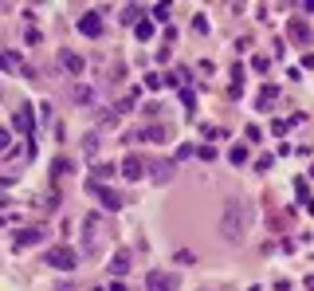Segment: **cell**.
<instances>
[{
	"label": "cell",
	"mask_w": 314,
	"mask_h": 291,
	"mask_svg": "<svg viewBox=\"0 0 314 291\" xmlns=\"http://www.w3.org/2000/svg\"><path fill=\"white\" fill-rule=\"evenodd\" d=\"M252 229V205L244 201V197H232L228 205H224V213H220V233L224 240H232V244H240L244 236Z\"/></svg>",
	"instance_id": "1"
},
{
	"label": "cell",
	"mask_w": 314,
	"mask_h": 291,
	"mask_svg": "<svg viewBox=\"0 0 314 291\" xmlns=\"http://www.w3.org/2000/svg\"><path fill=\"white\" fill-rule=\"evenodd\" d=\"M87 193H91L103 209H110V213H118V209H122V193H114V189H106V185H95V181H91V185H87Z\"/></svg>",
	"instance_id": "2"
},
{
	"label": "cell",
	"mask_w": 314,
	"mask_h": 291,
	"mask_svg": "<svg viewBox=\"0 0 314 291\" xmlns=\"http://www.w3.org/2000/svg\"><path fill=\"white\" fill-rule=\"evenodd\" d=\"M146 288L150 291H177L181 280H177L173 272H150V276H146Z\"/></svg>",
	"instance_id": "3"
},
{
	"label": "cell",
	"mask_w": 314,
	"mask_h": 291,
	"mask_svg": "<svg viewBox=\"0 0 314 291\" xmlns=\"http://www.w3.org/2000/svg\"><path fill=\"white\" fill-rule=\"evenodd\" d=\"M48 264H52V268H63V272H71V268L79 264V256H75L71 248H52V252H48Z\"/></svg>",
	"instance_id": "4"
},
{
	"label": "cell",
	"mask_w": 314,
	"mask_h": 291,
	"mask_svg": "<svg viewBox=\"0 0 314 291\" xmlns=\"http://www.w3.org/2000/svg\"><path fill=\"white\" fill-rule=\"evenodd\" d=\"M79 32H83V36H95V40H99V36H103V16H99V12H87V16L79 20Z\"/></svg>",
	"instance_id": "5"
},
{
	"label": "cell",
	"mask_w": 314,
	"mask_h": 291,
	"mask_svg": "<svg viewBox=\"0 0 314 291\" xmlns=\"http://www.w3.org/2000/svg\"><path fill=\"white\" fill-rule=\"evenodd\" d=\"M44 233H48L44 225H32V229H20V233H16V244H20V248H28V244H36V240H44Z\"/></svg>",
	"instance_id": "6"
},
{
	"label": "cell",
	"mask_w": 314,
	"mask_h": 291,
	"mask_svg": "<svg viewBox=\"0 0 314 291\" xmlns=\"http://www.w3.org/2000/svg\"><path fill=\"white\" fill-rule=\"evenodd\" d=\"M142 170H146V166H142L138 158H126V162H122V177H126V181H138Z\"/></svg>",
	"instance_id": "7"
},
{
	"label": "cell",
	"mask_w": 314,
	"mask_h": 291,
	"mask_svg": "<svg viewBox=\"0 0 314 291\" xmlns=\"http://www.w3.org/2000/svg\"><path fill=\"white\" fill-rule=\"evenodd\" d=\"M150 174H154V181L165 185V181L173 177V162H154V166H150Z\"/></svg>",
	"instance_id": "8"
},
{
	"label": "cell",
	"mask_w": 314,
	"mask_h": 291,
	"mask_svg": "<svg viewBox=\"0 0 314 291\" xmlns=\"http://www.w3.org/2000/svg\"><path fill=\"white\" fill-rule=\"evenodd\" d=\"M291 40H299V44H307V40H311V28H307L303 20H291Z\"/></svg>",
	"instance_id": "9"
},
{
	"label": "cell",
	"mask_w": 314,
	"mask_h": 291,
	"mask_svg": "<svg viewBox=\"0 0 314 291\" xmlns=\"http://www.w3.org/2000/svg\"><path fill=\"white\" fill-rule=\"evenodd\" d=\"M12 126H16L20 134H28V130H32V111H28V107H24V111H16V122H12Z\"/></svg>",
	"instance_id": "10"
},
{
	"label": "cell",
	"mask_w": 314,
	"mask_h": 291,
	"mask_svg": "<svg viewBox=\"0 0 314 291\" xmlns=\"http://www.w3.org/2000/svg\"><path fill=\"white\" fill-rule=\"evenodd\" d=\"M110 272H114V276H126V272H130V256H126V252H118V256H114V264H110Z\"/></svg>",
	"instance_id": "11"
},
{
	"label": "cell",
	"mask_w": 314,
	"mask_h": 291,
	"mask_svg": "<svg viewBox=\"0 0 314 291\" xmlns=\"http://www.w3.org/2000/svg\"><path fill=\"white\" fill-rule=\"evenodd\" d=\"M63 67H67V71H75V75H79V71H83V59L75 56V52H63Z\"/></svg>",
	"instance_id": "12"
},
{
	"label": "cell",
	"mask_w": 314,
	"mask_h": 291,
	"mask_svg": "<svg viewBox=\"0 0 314 291\" xmlns=\"http://www.w3.org/2000/svg\"><path fill=\"white\" fill-rule=\"evenodd\" d=\"M0 67H4V71H16V67H20V56H12V52H0Z\"/></svg>",
	"instance_id": "13"
},
{
	"label": "cell",
	"mask_w": 314,
	"mask_h": 291,
	"mask_svg": "<svg viewBox=\"0 0 314 291\" xmlns=\"http://www.w3.org/2000/svg\"><path fill=\"white\" fill-rule=\"evenodd\" d=\"M63 174H71V162H67V158H55L52 162V177H63Z\"/></svg>",
	"instance_id": "14"
},
{
	"label": "cell",
	"mask_w": 314,
	"mask_h": 291,
	"mask_svg": "<svg viewBox=\"0 0 314 291\" xmlns=\"http://www.w3.org/2000/svg\"><path fill=\"white\" fill-rule=\"evenodd\" d=\"M275 95H279L275 87H263V95H260V111H267V107L275 103Z\"/></svg>",
	"instance_id": "15"
},
{
	"label": "cell",
	"mask_w": 314,
	"mask_h": 291,
	"mask_svg": "<svg viewBox=\"0 0 314 291\" xmlns=\"http://www.w3.org/2000/svg\"><path fill=\"white\" fill-rule=\"evenodd\" d=\"M228 158H232V166H244V162H248V150H244V146H236Z\"/></svg>",
	"instance_id": "16"
},
{
	"label": "cell",
	"mask_w": 314,
	"mask_h": 291,
	"mask_svg": "<svg viewBox=\"0 0 314 291\" xmlns=\"http://www.w3.org/2000/svg\"><path fill=\"white\" fill-rule=\"evenodd\" d=\"M138 12H142L138 4H130V8H122V24H134V16H138Z\"/></svg>",
	"instance_id": "17"
},
{
	"label": "cell",
	"mask_w": 314,
	"mask_h": 291,
	"mask_svg": "<svg viewBox=\"0 0 314 291\" xmlns=\"http://www.w3.org/2000/svg\"><path fill=\"white\" fill-rule=\"evenodd\" d=\"M154 36V24H138V40H150Z\"/></svg>",
	"instance_id": "18"
},
{
	"label": "cell",
	"mask_w": 314,
	"mask_h": 291,
	"mask_svg": "<svg viewBox=\"0 0 314 291\" xmlns=\"http://www.w3.org/2000/svg\"><path fill=\"white\" fill-rule=\"evenodd\" d=\"M0 150H8V130H0Z\"/></svg>",
	"instance_id": "19"
},
{
	"label": "cell",
	"mask_w": 314,
	"mask_h": 291,
	"mask_svg": "<svg viewBox=\"0 0 314 291\" xmlns=\"http://www.w3.org/2000/svg\"><path fill=\"white\" fill-rule=\"evenodd\" d=\"M110 291H130V288H126V284H114V288H110Z\"/></svg>",
	"instance_id": "20"
}]
</instances>
